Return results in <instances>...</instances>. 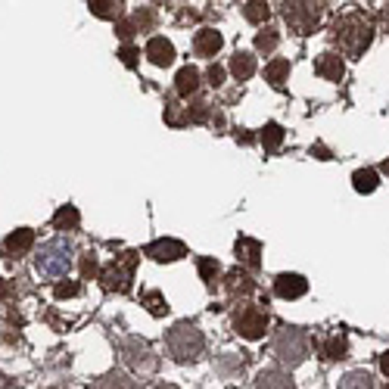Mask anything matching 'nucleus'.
I'll return each mask as SVG.
<instances>
[{"label":"nucleus","instance_id":"f257e3e1","mask_svg":"<svg viewBox=\"0 0 389 389\" xmlns=\"http://www.w3.org/2000/svg\"><path fill=\"white\" fill-rule=\"evenodd\" d=\"M334 41L340 44V50L345 56L358 60V56H362L364 50L371 47V41H374L371 19H367L364 13H345L343 19H336V22H334Z\"/></svg>","mask_w":389,"mask_h":389},{"label":"nucleus","instance_id":"f03ea898","mask_svg":"<svg viewBox=\"0 0 389 389\" xmlns=\"http://www.w3.org/2000/svg\"><path fill=\"white\" fill-rule=\"evenodd\" d=\"M203 349H206V340L197 324L178 321L175 327L169 330V355L175 358V362H181V364L197 362V358L203 355Z\"/></svg>","mask_w":389,"mask_h":389},{"label":"nucleus","instance_id":"7ed1b4c3","mask_svg":"<svg viewBox=\"0 0 389 389\" xmlns=\"http://www.w3.org/2000/svg\"><path fill=\"white\" fill-rule=\"evenodd\" d=\"M275 355L284 367H299L308 358V336L299 327H286L275 340Z\"/></svg>","mask_w":389,"mask_h":389},{"label":"nucleus","instance_id":"20e7f679","mask_svg":"<svg viewBox=\"0 0 389 389\" xmlns=\"http://www.w3.org/2000/svg\"><path fill=\"white\" fill-rule=\"evenodd\" d=\"M324 13H327V4H286V10H284V19H286V25H290V32H296V34H312L315 28H318V22L324 19Z\"/></svg>","mask_w":389,"mask_h":389},{"label":"nucleus","instance_id":"39448f33","mask_svg":"<svg viewBox=\"0 0 389 389\" xmlns=\"http://www.w3.org/2000/svg\"><path fill=\"white\" fill-rule=\"evenodd\" d=\"M134 265H138V252H125V256L112 258L103 271H100V280H103L106 290L115 293H128L134 280Z\"/></svg>","mask_w":389,"mask_h":389},{"label":"nucleus","instance_id":"423d86ee","mask_svg":"<svg viewBox=\"0 0 389 389\" xmlns=\"http://www.w3.org/2000/svg\"><path fill=\"white\" fill-rule=\"evenodd\" d=\"M119 352H121V362L138 374H150V371H156V364H159V358L153 355L150 343L140 340V336H128V340H121Z\"/></svg>","mask_w":389,"mask_h":389},{"label":"nucleus","instance_id":"0eeeda50","mask_svg":"<svg viewBox=\"0 0 389 389\" xmlns=\"http://www.w3.org/2000/svg\"><path fill=\"white\" fill-rule=\"evenodd\" d=\"M234 330L243 340H262V336L268 334V315L256 305H243L234 318Z\"/></svg>","mask_w":389,"mask_h":389},{"label":"nucleus","instance_id":"6e6552de","mask_svg":"<svg viewBox=\"0 0 389 389\" xmlns=\"http://www.w3.org/2000/svg\"><path fill=\"white\" fill-rule=\"evenodd\" d=\"M147 256L153 258V262H178V258L187 256V246L181 240H171V237H165V240H153L147 246Z\"/></svg>","mask_w":389,"mask_h":389},{"label":"nucleus","instance_id":"1a4fd4ad","mask_svg":"<svg viewBox=\"0 0 389 389\" xmlns=\"http://www.w3.org/2000/svg\"><path fill=\"white\" fill-rule=\"evenodd\" d=\"M275 293L280 299H299L308 293V280L302 275H280L275 280Z\"/></svg>","mask_w":389,"mask_h":389},{"label":"nucleus","instance_id":"9d476101","mask_svg":"<svg viewBox=\"0 0 389 389\" xmlns=\"http://www.w3.org/2000/svg\"><path fill=\"white\" fill-rule=\"evenodd\" d=\"M234 252H237V262H243L252 271L262 265V243L252 240V237H240V240H237V246H234Z\"/></svg>","mask_w":389,"mask_h":389},{"label":"nucleus","instance_id":"9b49d317","mask_svg":"<svg viewBox=\"0 0 389 389\" xmlns=\"http://www.w3.org/2000/svg\"><path fill=\"white\" fill-rule=\"evenodd\" d=\"M147 56H150V62L153 66H171L175 62V47H171V41H165V38H150L147 41Z\"/></svg>","mask_w":389,"mask_h":389},{"label":"nucleus","instance_id":"f8f14e48","mask_svg":"<svg viewBox=\"0 0 389 389\" xmlns=\"http://www.w3.org/2000/svg\"><path fill=\"white\" fill-rule=\"evenodd\" d=\"M315 72H318L324 81H343L345 66L336 53H324V56H318V62H315Z\"/></svg>","mask_w":389,"mask_h":389},{"label":"nucleus","instance_id":"ddd939ff","mask_svg":"<svg viewBox=\"0 0 389 389\" xmlns=\"http://www.w3.org/2000/svg\"><path fill=\"white\" fill-rule=\"evenodd\" d=\"M225 44V38H221L215 28H203V32H197V38H193V50H197L199 56H215Z\"/></svg>","mask_w":389,"mask_h":389},{"label":"nucleus","instance_id":"4468645a","mask_svg":"<svg viewBox=\"0 0 389 389\" xmlns=\"http://www.w3.org/2000/svg\"><path fill=\"white\" fill-rule=\"evenodd\" d=\"M256 389H296V383L290 380V374L277 371V367H268L256 377Z\"/></svg>","mask_w":389,"mask_h":389},{"label":"nucleus","instance_id":"2eb2a0df","mask_svg":"<svg viewBox=\"0 0 389 389\" xmlns=\"http://www.w3.org/2000/svg\"><path fill=\"white\" fill-rule=\"evenodd\" d=\"M6 252H10V256H25L28 249L34 246V230L32 228H19V230H13L10 237H6Z\"/></svg>","mask_w":389,"mask_h":389},{"label":"nucleus","instance_id":"dca6fc26","mask_svg":"<svg viewBox=\"0 0 389 389\" xmlns=\"http://www.w3.org/2000/svg\"><path fill=\"white\" fill-rule=\"evenodd\" d=\"M318 349H321V355L324 358H330V362H340V358L349 355V340L345 336H321L318 340Z\"/></svg>","mask_w":389,"mask_h":389},{"label":"nucleus","instance_id":"f3484780","mask_svg":"<svg viewBox=\"0 0 389 389\" xmlns=\"http://www.w3.org/2000/svg\"><path fill=\"white\" fill-rule=\"evenodd\" d=\"M38 268L47 271V275H66V271H69V252H62V249L53 246L47 256L38 258Z\"/></svg>","mask_w":389,"mask_h":389},{"label":"nucleus","instance_id":"a211bd4d","mask_svg":"<svg viewBox=\"0 0 389 389\" xmlns=\"http://www.w3.org/2000/svg\"><path fill=\"white\" fill-rule=\"evenodd\" d=\"M225 290L230 293V296H237V293H252L256 290V280H252L246 271H240V268H234V271H228L225 275Z\"/></svg>","mask_w":389,"mask_h":389},{"label":"nucleus","instance_id":"6ab92c4d","mask_svg":"<svg viewBox=\"0 0 389 389\" xmlns=\"http://www.w3.org/2000/svg\"><path fill=\"white\" fill-rule=\"evenodd\" d=\"M175 91L181 93V97H190V93H197V91H199V72L193 69V66L178 69V75H175Z\"/></svg>","mask_w":389,"mask_h":389},{"label":"nucleus","instance_id":"aec40b11","mask_svg":"<svg viewBox=\"0 0 389 389\" xmlns=\"http://www.w3.org/2000/svg\"><path fill=\"white\" fill-rule=\"evenodd\" d=\"M230 75L237 78V81H246V78L256 75V56L246 53V50H240V53L230 60Z\"/></svg>","mask_w":389,"mask_h":389},{"label":"nucleus","instance_id":"412c9836","mask_svg":"<svg viewBox=\"0 0 389 389\" xmlns=\"http://www.w3.org/2000/svg\"><path fill=\"white\" fill-rule=\"evenodd\" d=\"M88 6H91V13L97 19H112V22H119L121 6H125V4H121V0H91Z\"/></svg>","mask_w":389,"mask_h":389},{"label":"nucleus","instance_id":"4be33fe9","mask_svg":"<svg viewBox=\"0 0 389 389\" xmlns=\"http://www.w3.org/2000/svg\"><path fill=\"white\" fill-rule=\"evenodd\" d=\"M258 140H262L265 153H277V147L284 143V128H280L277 121H268V125L262 128V134H258Z\"/></svg>","mask_w":389,"mask_h":389},{"label":"nucleus","instance_id":"5701e85b","mask_svg":"<svg viewBox=\"0 0 389 389\" xmlns=\"http://www.w3.org/2000/svg\"><path fill=\"white\" fill-rule=\"evenodd\" d=\"M78 221H81V215H78L75 206H60L53 215V228L56 230H75Z\"/></svg>","mask_w":389,"mask_h":389},{"label":"nucleus","instance_id":"b1692460","mask_svg":"<svg viewBox=\"0 0 389 389\" xmlns=\"http://www.w3.org/2000/svg\"><path fill=\"white\" fill-rule=\"evenodd\" d=\"M265 78H268L275 88H284V81L290 78V60H271L265 66Z\"/></svg>","mask_w":389,"mask_h":389},{"label":"nucleus","instance_id":"393cba45","mask_svg":"<svg viewBox=\"0 0 389 389\" xmlns=\"http://www.w3.org/2000/svg\"><path fill=\"white\" fill-rule=\"evenodd\" d=\"M377 171L374 169H358L355 175H352V187H355L358 193H374L377 190Z\"/></svg>","mask_w":389,"mask_h":389},{"label":"nucleus","instance_id":"a878e982","mask_svg":"<svg viewBox=\"0 0 389 389\" xmlns=\"http://www.w3.org/2000/svg\"><path fill=\"white\" fill-rule=\"evenodd\" d=\"M340 389H374V380L367 371H349L340 380Z\"/></svg>","mask_w":389,"mask_h":389},{"label":"nucleus","instance_id":"bb28decb","mask_svg":"<svg viewBox=\"0 0 389 389\" xmlns=\"http://www.w3.org/2000/svg\"><path fill=\"white\" fill-rule=\"evenodd\" d=\"M243 16L249 19V22H265V19L271 16V6L265 4V0H249V4H243Z\"/></svg>","mask_w":389,"mask_h":389},{"label":"nucleus","instance_id":"cd10ccee","mask_svg":"<svg viewBox=\"0 0 389 389\" xmlns=\"http://www.w3.org/2000/svg\"><path fill=\"white\" fill-rule=\"evenodd\" d=\"M97 389H134V380L121 371H110L103 380L97 383Z\"/></svg>","mask_w":389,"mask_h":389},{"label":"nucleus","instance_id":"c85d7f7f","mask_svg":"<svg viewBox=\"0 0 389 389\" xmlns=\"http://www.w3.org/2000/svg\"><path fill=\"white\" fill-rule=\"evenodd\" d=\"M143 305H147L150 315H156V318H162V315H169V302H165V296L159 290H150L143 293Z\"/></svg>","mask_w":389,"mask_h":389},{"label":"nucleus","instance_id":"c756f323","mask_svg":"<svg viewBox=\"0 0 389 389\" xmlns=\"http://www.w3.org/2000/svg\"><path fill=\"white\" fill-rule=\"evenodd\" d=\"M277 41H280V34L275 32V28H268V25H265L262 32L256 34V50H258V53H271V50L277 47Z\"/></svg>","mask_w":389,"mask_h":389},{"label":"nucleus","instance_id":"7c9ffc66","mask_svg":"<svg viewBox=\"0 0 389 389\" xmlns=\"http://www.w3.org/2000/svg\"><path fill=\"white\" fill-rule=\"evenodd\" d=\"M197 268H199V277H203V280H206V284H212V280H215V277H218L221 265H218V262H215V258H212V256H203V258H199V265H197Z\"/></svg>","mask_w":389,"mask_h":389},{"label":"nucleus","instance_id":"2f4dec72","mask_svg":"<svg viewBox=\"0 0 389 389\" xmlns=\"http://www.w3.org/2000/svg\"><path fill=\"white\" fill-rule=\"evenodd\" d=\"M165 121H169L171 128H181V125L190 121V115L181 112V106H178V103H165Z\"/></svg>","mask_w":389,"mask_h":389},{"label":"nucleus","instance_id":"473e14b6","mask_svg":"<svg viewBox=\"0 0 389 389\" xmlns=\"http://www.w3.org/2000/svg\"><path fill=\"white\" fill-rule=\"evenodd\" d=\"M78 268H81V277H84V280L97 277V275H100V265H97V256H93V252H84V256H81V262H78Z\"/></svg>","mask_w":389,"mask_h":389},{"label":"nucleus","instance_id":"72a5a7b5","mask_svg":"<svg viewBox=\"0 0 389 389\" xmlns=\"http://www.w3.org/2000/svg\"><path fill=\"white\" fill-rule=\"evenodd\" d=\"M115 34H119L121 41H131L134 34H138V25H134V19H119V22H115Z\"/></svg>","mask_w":389,"mask_h":389},{"label":"nucleus","instance_id":"f704fd0d","mask_svg":"<svg viewBox=\"0 0 389 389\" xmlns=\"http://www.w3.org/2000/svg\"><path fill=\"white\" fill-rule=\"evenodd\" d=\"M187 115H190V121L203 125V121H209V103H193V106H187Z\"/></svg>","mask_w":389,"mask_h":389},{"label":"nucleus","instance_id":"c9c22d12","mask_svg":"<svg viewBox=\"0 0 389 389\" xmlns=\"http://www.w3.org/2000/svg\"><path fill=\"white\" fill-rule=\"evenodd\" d=\"M206 78H209V84H212V88H221V84H225V66L212 62V66H209V72H206Z\"/></svg>","mask_w":389,"mask_h":389},{"label":"nucleus","instance_id":"e433bc0d","mask_svg":"<svg viewBox=\"0 0 389 389\" xmlns=\"http://www.w3.org/2000/svg\"><path fill=\"white\" fill-rule=\"evenodd\" d=\"M78 290H81V286H78V284H69V280H66V284H56V286H53L56 299H72V296H78Z\"/></svg>","mask_w":389,"mask_h":389},{"label":"nucleus","instance_id":"4c0bfd02","mask_svg":"<svg viewBox=\"0 0 389 389\" xmlns=\"http://www.w3.org/2000/svg\"><path fill=\"white\" fill-rule=\"evenodd\" d=\"M119 56H121V62H125L128 69H134V66H138V56H140V53H138V50H134L131 44H125V47L119 50Z\"/></svg>","mask_w":389,"mask_h":389},{"label":"nucleus","instance_id":"58836bf2","mask_svg":"<svg viewBox=\"0 0 389 389\" xmlns=\"http://www.w3.org/2000/svg\"><path fill=\"white\" fill-rule=\"evenodd\" d=\"M134 25H138V28L153 25V10H138V13H134Z\"/></svg>","mask_w":389,"mask_h":389},{"label":"nucleus","instance_id":"ea45409f","mask_svg":"<svg viewBox=\"0 0 389 389\" xmlns=\"http://www.w3.org/2000/svg\"><path fill=\"white\" fill-rule=\"evenodd\" d=\"M312 156H318V159H330L327 147H321V143H315V147H312Z\"/></svg>","mask_w":389,"mask_h":389},{"label":"nucleus","instance_id":"a19ab883","mask_svg":"<svg viewBox=\"0 0 389 389\" xmlns=\"http://www.w3.org/2000/svg\"><path fill=\"white\" fill-rule=\"evenodd\" d=\"M380 371H383L386 377H389V349L383 352V355H380Z\"/></svg>","mask_w":389,"mask_h":389},{"label":"nucleus","instance_id":"79ce46f5","mask_svg":"<svg viewBox=\"0 0 389 389\" xmlns=\"http://www.w3.org/2000/svg\"><path fill=\"white\" fill-rule=\"evenodd\" d=\"M237 140H240V143H252V140H256V134H249V131H237Z\"/></svg>","mask_w":389,"mask_h":389},{"label":"nucleus","instance_id":"37998d69","mask_svg":"<svg viewBox=\"0 0 389 389\" xmlns=\"http://www.w3.org/2000/svg\"><path fill=\"white\" fill-rule=\"evenodd\" d=\"M13 386H16V380H10L6 374H0V389H13Z\"/></svg>","mask_w":389,"mask_h":389},{"label":"nucleus","instance_id":"c03bdc74","mask_svg":"<svg viewBox=\"0 0 389 389\" xmlns=\"http://www.w3.org/2000/svg\"><path fill=\"white\" fill-rule=\"evenodd\" d=\"M6 296H10V284H6V280L0 277V302H4Z\"/></svg>","mask_w":389,"mask_h":389},{"label":"nucleus","instance_id":"a18cd8bd","mask_svg":"<svg viewBox=\"0 0 389 389\" xmlns=\"http://www.w3.org/2000/svg\"><path fill=\"white\" fill-rule=\"evenodd\" d=\"M380 19H383V25H386V32H389V4L380 10Z\"/></svg>","mask_w":389,"mask_h":389},{"label":"nucleus","instance_id":"49530a36","mask_svg":"<svg viewBox=\"0 0 389 389\" xmlns=\"http://www.w3.org/2000/svg\"><path fill=\"white\" fill-rule=\"evenodd\" d=\"M156 389H178V386H175V383H159Z\"/></svg>","mask_w":389,"mask_h":389},{"label":"nucleus","instance_id":"de8ad7c7","mask_svg":"<svg viewBox=\"0 0 389 389\" xmlns=\"http://www.w3.org/2000/svg\"><path fill=\"white\" fill-rule=\"evenodd\" d=\"M380 171H386V175H389V159H386L383 165H380Z\"/></svg>","mask_w":389,"mask_h":389},{"label":"nucleus","instance_id":"09e8293b","mask_svg":"<svg viewBox=\"0 0 389 389\" xmlns=\"http://www.w3.org/2000/svg\"><path fill=\"white\" fill-rule=\"evenodd\" d=\"M50 389H62V386H50Z\"/></svg>","mask_w":389,"mask_h":389},{"label":"nucleus","instance_id":"8fccbe9b","mask_svg":"<svg viewBox=\"0 0 389 389\" xmlns=\"http://www.w3.org/2000/svg\"><path fill=\"white\" fill-rule=\"evenodd\" d=\"M383 389H389V383H386V386H383Z\"/></svg>","mask_w":389,"mask_h":389}]
</instances>
